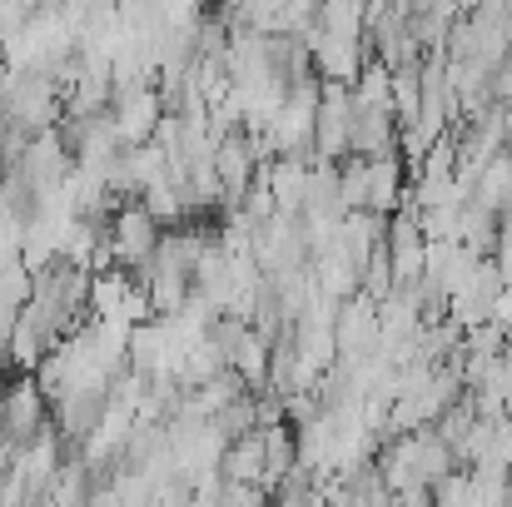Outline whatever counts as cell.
<instances>
[{"label": "cell", "mask_w": 512, "mask_h": 507, "mask_svg": "<svg viewBox=\"0 0 512 507\" xmlns=\"http://www.w3.org/2000/svg\"><path fill=\"white\" fill-rule=\"evenodd\" d=\"M468 199L473 204H483L488 214H512V155L508 150H498L488 165L478 169V179H473V189H468Z\"/></svg>", "instance_id": "obj_1"}]
</instances>
